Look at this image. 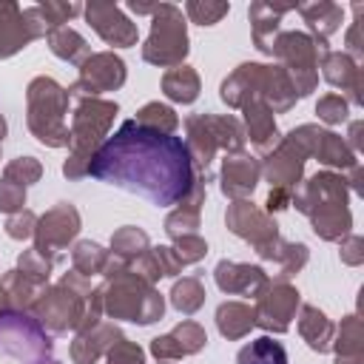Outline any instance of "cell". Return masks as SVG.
<instances>
[{
  "label": "cell",
  "instance_id": "6da1fadb",
  "mask_svg": "<svg viewBox=\"0 0 364 364\" xmlns=\"http://www.w3.org/2000/svg\"><path fill=\"white\" fill-rule=\"evenodd\" d=\"M88 176L145 196L156 208L179 205L199 179L185 142L125 119L91 156Z\"/></svg>",
  "mask_w": 364,
  "mask_h": 364
},
{
  "label": "cell",
  "instance_id": "7a4b0ae2",
  "mask_svg": "<svg viewBox=\"0 0 364 364\" xmlns=\"http://www.w3.org/2000/svg\"><path fill=\"white\" fill-rule=\"evenodd\" d=\"M347 196H350L347 179L338 176V173L321 171V173H316L307 182L293 188L290 205H296L310 219L316 236H321L327 242H336V239H344L350 225H353Z\"/></svg>",
  "mask_w": 364,
  "mask_h": 364
},
{
  "label": "cell",
  "instance_id": "3957f363",
  "mask_svg": "<svg viewBox=\"0 0 364 364\" xmlns=\"http://www.w3.org/2000/svg\"><path fill=\"white\" fill-rule=\"evenodd\" d=\"M219 97L230 108H242L250 100H262L270 111H287L296 102V91L282 65L242 63L219 88Z\"/></svg>",
  "mask_w": 364,
  "mask_h": 364
},
{
  "label": "cell",
  "instance_id": "277c9868",
  "mask_svg": "<svg viewBox=\"0 0 364 364\" xmlns=\"http://www.w3.org/2000/svg\"><path fill=\"white\" fill-rule=\"evenodd\" d=\"M119 105L111 100H100V97H80L74 117H71V128H68V159L63 165V173L68 179H80L88 176V162L94 156V151L108 139V128L117 117Z\"/></svg>",
  "mask_w": 364,
  "mask_h": 364
},
{
  "label": "cell",
  "instance_id": "5b68a950",
  "mask_svg": "<svg viewBox=\"0 0 364 364\" xmlns=\"http://www.w3.org/2000/svg\"><path fill=\"white\" fill-rule=\"evenodd\" d=\"M26 102H28L26 119H28V128L37 136V142H43L48 148H65L71 139L68 122H65L68 102H71L68 88H63L51 77H34L26 88Z\"/></svg>",
  "mask_w": 364,
  "mask_h": 364
},
{
  "label": "cell",
  "instance_id": "8992f818",
  "mask_svg": "<svg viewBox=\"0 0 364 364\" xmlns=\"http://www.w3.org/2000/svg\"><path fill=\"white\" fill-rule=\"evenodd\" d=\"M185 148L191 154L193 171H199V179H210V162L216 151H245V128L236 117H219V114H193L185 119Z\"/></svg>",
  "mask_w": 364,
  "mask_h": 364
},
{
  "label": "cell",
  "instance_id": "52a82bcc",
  "mask_svg": "<svg viewBox=\"0 0 364 364\" xmlns=\"http://www.w3.org/2000/svg\"><path fill=\"white\" fill-rule=\"evenodd\" d=\"M102 287V313H108L111 318H122V321H136V324H151L156 318H162L165 313V301L159 296V290L148 282H142L139 276H134L128 267L111 279H105Z\"/></svg>",
  "mask_w": 364,
  "mask_h": 364
},
{
  "label": "cell",
  "instance_id": "ba28073f",
  "mask_svg": "<svg viewBox=\"0 0 364 364\" xmlns=\"http://www.w3.org/2000/svg\"><path fill=\"white\" fill-rule=\"evenodd\" d=\"M330 48L316 43L310 34L304 31H279V37L273 40V51L270 57L279 60V65L284 68L296 97H307L316 82H318V60L327 54Z\"/></svg>",
  "mask_w": 364,
  "mask_h": 364
},
{
  "label": "cell",
  "instance_id": "9c48e42d",
  "mask_svg": "<svg viewBox=\"0 0 364 364\" xmlns=\"http://www.w3.org/2000/svg\"><path fill=\"white\" fill-rule=\"evenodd\" d=\"M0 355L20 364L51 361V336L26 310H0Z\"/></svg>",
  "mask_w": 364,
  "mask_h": 364
},
{
  "label": "cell",
  "instance_id": "30bf717a",
  "mask_svg": "<svg viewBox=\"0 0 364 364\" xmlns=\"http://www.w3.org/2000/svg\"><path fill=\"white\" fill-rule=\"evenodd\" d=\"M151 34L142 46V60L159 68H173L182 65L188 57V28L182 9L173 3H156L151 14Z\"/></svg>",
  "mask_w": 364,
  "mask_h": 364
},
{
  "label": "cell",
  "instance_id": "8fae6325",
  "mask_svg": "<svg viewBox=\"0 0 364 364\" xmlns=\"http://www.w3.org/2000/svg\"><path fill=\"white\" fill-rule=\"evenodd\" d=\"M77 233H80V213H77V208L68 205V202H60V205H54L51 210H46L37 219L34 250H40L51 262H60L63 250L68 247V242Z\"/></svg>",
  "mask_w": 364,
  "mask_h": 364
},
{
  "label": "cell",
  "instance_id": "7c38bea8",
  "mask_svg": "<svg viewBox=\"0 0 364 364\" xmlns=\"http://www.w3.org/2000/svg\"><path fill=\"white\" fill-rule=\"evenodd\" d=\"M125 82V63L114 51H97L80 65L77 82L68 88L71 97H100L117 91Z\"/></svg>",
  "mask_w": 364,
  "mask_h": 364
},
{
  "label": "cell",
  "instance_id": "4fadbf2b",
  "mask_svg": "<svg viewBox=\"0 0 364 364\" xmlns=\"http://www.w3.org/2000/svg\"><path fill=\"white\" fill-rule=\"evenodd\" d=\"M299 307H301V296H299L296 287L270 282L267 290L256 299V307H253L256 327H262L267 333H287Z\"/></svg>",
  "mask_w": 364,
  "mask_h": 364
},
{
  "label": "cell",
  "instance_id": "5bb4252c",
  "mask_svg": "<svg viewBox=\"0 0 364 364\" xmlns=\"http://www.w3.org/2000/svg\"><path fill=\"white\" fill-rule=\"evenodd\" d=\"M228 230L236 233L239 239L250 242L253 250L273 242L279 236V225L270 219V213H264L262 208H256L250 199H236L230 208H228Z\"/></svg>",
  "mask_w": 364,
  "mask_h": 364
},
{
  "label": "cell",
  "instance_id": "9a60e30c",
  "mask_svg": "<svg viewBox=\"0 0 364 364\" xmlns=\"http://www.w3.org/2000/svg\"><path fill=\"white\" fill-rule=\"evenodd\" d=\"M82 11H85L91 28H94L108 46H119V48L136 46V37H139L136 23H131V20L125 17V11H122L117 3L94 0V3H88Z\"/></svg>",
  "mask_w": 364,
  "mask_h": 364
},
{
  "label": "cell",
  "instance_id": "2e32d148",
  "mask_svg": "<svg viewBox=\"0 0 364 364\" xmlns=\"http://www.w3.org/2000/svg\"><path fill=\"white\" fill-rule=\"evenodd\" d=\"M213 279H216L222 293H228V296H250V299H259L270 284V276L259 264H239V262H228V259H222L216 264Z\"/></svg>",
  "mask_w": 364,
  "mask_h": 364
},
{
  "label": "cell",
  "instance_id": "e0dca14e",
  "mask_svg": "<svg viewBox=\"0 0 364 364\" xmlns=\"http://www.w3.org/2000/svg\"><path fill=\"white\" fill-rule=\"evenodd\" d=\"M262 165L247 151H233L222 159V193L228 199H247L259 185Z\"/></svg>",
  "mask_w": 364,
  "mask_h": 364
},
{
  "label": "cell",
  "instance_id": "ac0fdd59",
  "mask_svg": "<svg viewBox=\"0 0 364 364\" xmlns=\"http://www.w3.org/2000/svg\"><path fill=\"white\" fill-rule=\"evenodd\" d=\"M304 154L290 142V139H282L267 156H264V165H262V173L264 179L273 185V188H284V191H293L301 179V171H304Z\"/></svg>",
  "mask_w": 364,
  "mask_h": 364
},
{
  "label": "cell",
  "instance_id": "d6986e66",
  "mask_svg": "<svg viewBox=\"0 0 364 364\" xmlns=\"http://www.w3.org/2000/svg\"><path fill=\"white\" fill-rule=\"evenodd\" d=\"M256 253H259L262 262H270V264L276 267L273 279H276L279 284H287V282L307 264V247L299 245V242H284L282 236H276L273 242L256 247Z\"/></svg>",
  "mask_w": 364,
  "mask_h": 364
},
{
  "label": "cell",
  "instance_id": "ffe728a7",
  "mask_svg": "<svg viewBox=\"0 0 364 364\" xmlns=\"http://www.w3.org/2000/svg\"><path fill=\"white\" fill-rule=\"evenodd\" d=\"M122 338L119 327L111 321H97L94 327L77 333V338L71 341V358L74 364H94L100 355H105L117 341Z\"/></svg>",
  "mask_w": 364,
  "mask_h": 364
},
{
  "label": "cell",
  "instance_id": "44dd1931",
  "mask_svg": "<svg viewBox=\"0 0 364 364\" xmlns=\"http://www.w3.org/2000/svg\"><path fill=\"white\" fill-rule=\"evenodd\" d=\"M242 111H245V136H250L253 148L262 156H267L282 142L276 119H273V111L262 100H250L247 105H242Z\"/></svg>",
  "mask_w": 364,
  "mask_h": 364
},
{
  "label": "cell",
  "instance_id": "7402d4cb",
  "mask_svg": "<svg viewBox=\"0 0 364 364\" xmlns=\"http://www.w3.org/2000/svg\"><path fill=\"white\" fill-rule=\"evenodd\" d=\"M31 40H34V34L23 17V9L11 0H0V60L17 54Z\"/></svg>",
  "mask_w": 364,
  "mask_h": 364
},
{
  "label": "cell",
  "instance_id": "603a6c76",
  "mask_svg": "<svg viewBox=\"0 0 364 364\" xmlns=\"http://www.w3.org/2000/svg\"><path fill=\"white\" fill-rule=\"evenodd\" d=\"M321 68H324V80L336 88H341L350 102H361V68L358 63H353L344 51H327L321 57Z\"/></svg>",
  "mask_w": 364,
  "mask_h": 364
},
{
  "label": "cell",
  "instance_id": "cb8c5ba5",
  "mask_svg": "<svg viewBox=\"0 0 364 364\" xmlns=\"http://www.w3.org/2000/svg\"><path fill=\"white\" fill-rule=\"evenodd\" d=\"M287 11H296V6H276V3H253L250 6V26H253V46L262 54L273 51V40L279 37L282 17Z\"/></svg>",
  "mask_w": 364,
  "mask_h": 364
},
{
  "label": "cell",
  "instance_id": "d4e9b609",
  "mask_svg": "<svg viewBox=\"0 0 364 364\" xmlns=\"http://www.w3.org/2000/svg\"><path fill=\"white\" fill-rule=\"evenodd\" d=\"M296 11L304 17L307 28L313 31L310 37H313L316 43H321V46H327V37H330V34H336V31L341 28V17H344L341 6H336V3H327V0L296 6Z\"/></svg>",
  "mask_w": 364,
  "mask_h": 364
},
{
  "label": "cell",
  "instance_id": "484cf974",
  "mask_svg": "<svg viewBox=\"0 0 364 364\" xmlns=\"http://www.w3.org/2000/svg\"><path fill=\"white\" fill-rule=\"evenodd\" d=\"M299 333L307 341L310 350L316 353H327L333 347V336H336V324L313 304H301L299 310Z\"/></svg>",
  "mask_w": 364,
  "mask_h": 364
},
{
  "label": "cell",
  "instance_id": "4316f807",
  "mask_svg": "<svg viewBox=\"0 0 364 364\" xmlns=\"http://www.w3.org/2000/svg\"><path fill=\"white\" fill-rule=\"evenodd\" d=\"M40 293H43V284H34L20 270H9L0 279V296H3L6 310H31Z\"/></svg>",
  "mask_w": 364,
  "mask_h": 364
},
{
  "label": "cell",
  "instance_id": "83f0119b",
  "mask_svg": "<svg viewBox=\"0 0 364 364\" xmlns=\"http://www.w3.org/2000/svg\"><path fill=\"white\" fill-rule=\"evenodd\" d=\"M216 327L225 338H242L256 327V313L245 301H225L216 310Z\"/></svg>",
  "mask_w": 364,
  "mask_h": 364
},
{
  "label": "cell",
  "instance_id": "f1b7e54d",
  "mask_svg": "<svg viewBox=\"0 0 364 364\" xmlns=\"http://www.w3.org/2000/svg\"><path fill=\"white\" fill-rule=\"evenodd\" d=\"M46 43H48V48H51L54 57H60L65 63H74V65H82L91 57V46L85 43V37L80 31L68 28V26L48 31L46 34Z\"/></svg>",
  "mask_w": 364,
  "mask_h": 364
},
{
  "label": "cell",
  "instance_id": "f546056e",
  "mask_svg": "<svg viewBox=\"0 0 364 364\" xmlns=\"http://www.w3.org/2000/svg\"><path fill=\"white\" fill-rule=\"evenodd\" d=\"M162 94L173 102H182V105L193 102L199 97V74L185 63L168 68L162 77Z\"/></svg>",
  "mask_w": 364,
  "mask_h": 364
},
{
  "label": "cell",
  "instance_id": "4dcf8cb0",
  "mask_svg": "<svg viewBox=\"0 0 364 364\" xmlns=\"http://www.w3.org/2000/svg\"><path fill=\"white\" fill-rule=\"evenodd\" d=\"M336 350V364H361L364 355V344H361V324L358 316H347L341 321V327L333 336V347Z\"/></svg>",
  "mask_w": 364,
  "mask_h": 364
},
{
  "label": "cell",
  "instance_id": "1f68e13d",
  "mask_svg": "<svg viewBox=\"0 0 364 364\" xmlns=\"http://www.w3.org/2000/svg\"><path fill=\"white\" fill-rule=\"evenodd\" d=\"M313 156H316L318 162H324V165H330V168H341V171H353V168L358 165L355 151H353L338 134H333V131H321Z\"/></svg>",
  "mask_w": 364,
  "mask_h": 364
},
{
  "label": "cell",
  "instance_id": "d6a6232c",
  "mask_svg": "<svg viewBox=\"0 0 364 364\" xmlns=\"http://www.w3.org/2000/svg\"><path fill=\"white\" fill-rule=\"evenodd\" d=\"M236 364H287V350L282 347V341H273L270 336H259L239 350Z\"/></svg>",
  "mask_w": 364,
  "mask_h": 364
},
{
  "label": "cell",
  "instance_id": "836d02e7",
  "mask_svg": "<svg viewBox=\"0 0 364 364\" xmlns=\"http://www.w3.org/2000/svg\"><path fill=\"white\" fill-rule=\"evenodd\" d=\"M148 247H151L148 233L139 230V228H134V225H125V228H119V230L111 236V256H117V259L125 262V264H131V262H134L136 256H142Z\"/></svg>",
  "mask_w": 364,
  "mask_h": 364
},
{
  "label": "cell",
  "instance_id": "e575fe53",
  "mask_svg": "<svg viewBox=\"0 0 364 364\" xmlns=\"http://www.w3.org/2000/svg\"><path fill=\"white\" fill-rule=\"evenodd\" d=\"M108 259H111V250L100 247V245H97V242H91V239L77 242V245H74V250H71V264H74V270H77V273H82V276L105 273Z\"/></svg>",
  "mask_w": 364,
  "mask_h": 364
},
{
  "label": "cell",
  "instance_id": "d590c367",
  "mask_svg": "<svg viewBox=\"0 0 364 364\" xmlns=\"http://www.w3.org/2000/svg\"><path fill=\"white\" fill-rule=\"evenodd\" d=\"M171 304L182 313V316H193L202 304H205V287L199 276H185L171 287Z\"/></svg>",
  "mask_w": 364,
  "mask_h": 364
},
{
  "label": "cell",
  "instance_id": "8d00e7d4",
  "mask_svg": "<svg viewBox=\"0 0 364 364\" xmlns=\"http://www.w3.org/2000/svg\"><path fill=\"white\" fill-rule=\"evenodd\" d=\"M136 122L151 128V131H159V134H173L179 128V117L173 114V108L162 105V102H148L139 108L136 114Z\"/></svg>",
  "mask_w": 364,
  "mask_h": 364
},
{
  "label": "cell",
  "instance_id": "74e56055",
  "mask_svg": "<svg viewBox=\"0 0 364 364\" xmlns=\"http://www.w3.org/2000/svg\"><path fill=\"white\" fill-rule=\"evenodd\" d=\"M196 228H199V208L185 205V202H179V208L165 219V233H168L171 239L196 233Z\"/></svg>",
  "mask_w": 364,
  "mask_h": 364
},
{
  "label": "cell",
  "instance_id": "f35d334b",
  "mask_svg": "<svg viewBox=\"0 0 364 364\" xmlns=\"http://www.w3.org/2000/svg\"><path fill=\"white\" fill-rule=\"evenodd\" d=\"M51 267H54V262L51 259H46L40 250H23L20 253V259H17V270L26 276V279H31L34 284H43L46 287V282H48V273H51Z\"/></svg>",
  "mask_w": 364,
  "mask_h": 364
},
{
  "label": "cell",
  "instance_id": "ab89813d",
  "mask_svg": "<svg viewBox=\"0 0 364 364\" xmlns=\"http://www.w3.org/2000/svg\"><path fill=\"white\" fill-rule=\"evenodd\" d=\"M171 338L179 344V350H182L185 355H193V353H199V350L208 344V336H205V330H202L196 321H182V324H176V327L171 330Z\"/></svg>",
  "mask_w": 364,
  "mask_h": 364
},
{
  "label": "cell",
  "instance_id": "60d3db41",
  "mask_svg": "<svg viewBox=\"0 0 364 364\" xmlns=\"http://www.w3.org/2000/svg\"><path fill=\"white\" fill-rule=\"evenodd\" d=\"M43 176V165L34 159V156H17V159H11L9 165H6V171H3V179H11V182H17V185H31V182H37Z\"/></svg>",
  "mask_w": 364,
  "mask_h": 364
},
{
  "label": "cell",
  "instance_id": "b9f144b4",
  "mask_svg": "<svg viewBox=\"0 0 364 364\" xmlns=\"http://www.w3.org/2000/svg\"><path fill=\"white\" fill-rule=\"evenodd\" d=\"M228 3H210V0H191L185 3V14L199 26H213L228 14Z\"/></svg>",
  "mask_w": 364,
  "mask_h": 364
},
{
  "label": "cell",
  "instance_id": "7bdbcfd3",
  "mask_svg": "<svg viewBox=\"0 0 364 364\" xmlns=\"http://www.w3.org/2000/svg\"><path fill=\"white\" fill-rule=\"evenodd\" d=\"M171 250H173V256L179 259V264L185 267V264H193V262L205 259V253H208V242H205L202 236H196V233H188V236L173 239Z\"/></svg>",
  "mask_w": 364,
  "mask_h": 364
},
{
  "label": "cell",
  "instance_id": "ee69618b",
  "mask_svg": "<svg viewBox=\"0 0 364 364\" xmlns=\"http://www.w3.org/2000/svg\"><path fill=\"white\" fill-rule=\"evenodd\" d=\"M40 11H43L48 28L54 31V28H63V23H68L71 17H77V14L82 11V6H80V3H57V0H46V3H40Z\"/></svg>",
  "mask_w": 364,
  "mask_h": 364
},
{
  "label": "cell",
  "instance_id": "f6af8a7d",
  "mask_svg": "<svg viewBox=\"0 0 364 364\" xmlns=\"http://www.w3.org/2000/svg\"><path fill=\"white\" fill-rule=\"evenodd\" d=\"M347 100L341 97V94H327V97H321L318 100V105H316V114H318V119H324L327 125H338V122H344L347 119Z\"/></svg>",
  "mask_w": 364,
  "mask_h": 364
},
{
  "label": "cell",
  "instance_id": "bcb514c9",
  "mask_svg": "<svg viewBox=\"0 0 364 364\" xmlns=\"http://www.w3.org/2000/svg\"><path fill=\"white\" fill-rule=\"evenodd\" d=\"M108 364H145V353L139 344L128 341V338H119L108 353H105Z\"/></svg>",
  "mask_w": 364,
  "mask_h": 364
},
{
  "label": "cell",
  "instance_id": "7dc6e473",
  "mask_svg": "<svg viewBox=\"0 0 364 364\" xmlns=\"http://www.w3.org/2000/svg\"><path fill=\"white\" fill-rule=\"evenodd\" d=\"M23 205H26V188L11 179H0V210L11 216L23 210Z\"/></svg>",
  "mask_w": 364,
  "mask_h": 364
},
{
  "label": "cell",
  "instance_id": "c3c4849f",
  "mask_svg": "<svg viewBox=\"0 0 364 364\" xmlns=\"http://www.w3.org/2000/svg\"><path fill=\"white\" fill-rule=\"evenodd\" d=\"M34 228H37V216L31 213V210H17V213H11L9 216V222H6V233H9V239H28V236H34Z\"/></svg>",
  "mask_w": 364,
  "mask_h": 364
},
{
  "label": "cell",
  "instance_id": "681fc988",
  "mask_svg": "<svg viewBox=\"0 0 364 364\" xmlns=\"http://www.w3.org/2000/svg\"><path fill=\"white\" fill-rule=\"evenodd\" d=\"M361 3H355V23H353V28L347 31V57L353 60V63H358L361 65V60H364V43H361Z\"/></svg>",
  "mask_w": 364,
  "mask_h": 364
},
{
  "label": "cell",
  "instance_id": "f907efd6",
  "mask_svg": "<svg viewBox=\"0 0 364 364\" xmlns=\"http://www.w3.org/2000/svg\"><path fill=\"white\" fill-rule=\"evenodd\" d=\"M151 353H154L159 361H173V358H182V355H185V353L179 350V344L171 338V333L154 338V341H151Z\"/></svg>",
  "mask_w": 364,
  "mask_h": 364
},
{
  "label": "cell",
  "instance_id": "816d5d0a",
  "mask_svg": "<svg viewBox=\"0 0 364 364\" xmlns=\"http://www.w3.org/2000/svg\"><path fill=\"white\" fill-rule=\"evenodd\" d=\"M364 239L361 236H344L341 239V262L344 264H361L364 262Z\"/></svg>",
  "mask_w": 364,
  "mask_h": 364
},
{
  "label": "cell",
  "instance_id": "f5cc1de1",
  "mask_svg": "<svg viewBox=\"0 0 364 364\" xmlns=\"http://www.w3.org/2000/svg\"><path fill=\"white\" fill-rule=\"evenodd\" d=\"M290 196H293V191H284V188H270V193H267V210H264V213L284 210V208L290 205Z\"/></svg>",
  "mask_w": 364,
  "mask_h": 364
},
{
  "label": "cell",
  "instance_id": "db71d44e",
  "mask_svg": "<svg viewBox=\"0 0 364 364\" xmlns=\"http://www.w3.org/2000/svg\"><path fill=\"white\" fill-rule=\"evenodd\" d=\"M128 9H131V11H136V14H154L156 3H151V6H148V3H136V0H134V3H128Z\"/></svg>",
  "mask_w": 364,
  "mask_h": 364
},
{
  "label": "cell",
  "instance_id": "11a10c76",
  "mask_svg": "<svg viewBox=\"0 0 364 364\" xmlns=\"http://www.w3.org/2000/svg\"><path fill=\"white\" fill-rule=\"evenodd\" d=\"M358 134H361V122H353V131H350V145H353L355 151L361 148V136H358Z\"/></svg>",
  "mask_w": 364,
  "mask_h": 364
},
{
  "label": "cell",
  "instance_id": "9f6ffc18",
  "mask_svg": "<svg viewBox=\"0 0 364 364\" xmlns=\"http://www.w3.org/2000/svg\"><path fill=\"white\" fill-rule=\"evenodd\" d=\"M6 131H9V128H6V119H3V114H0V142H3V136H6Z\"/></svg>",
  "mask_w": 364,
  "mask_h": 364
},
{
  "label": "cell",
  "instance_id": "6f0895ef",
  "mask_svg": "<svg viewBox=\"0 0 364 364\" xmlns=\"http://www.w3.org/2000/svg\"><path fill=\"white\" fill-rule=\"evenodd\" d=\"M46 364H60V361H46Z\"/></svg>",
  "mask_w": 364,
  "mask_h": 364
},
{
  "label": "cell",
  "instance_id": "680465c9",
  "mask_svg": "<svg viewBox=\"0 0 364 364\" xmlns=\"http://www.w3.org/2000/svg\"><path fill=\"white\" fill-rule=\"evenodd\" d=\"M159 364H171V361H159Z\"/></svg>",
  "mask_w": 364,
  "mask_h": 364
}]
</instances>
